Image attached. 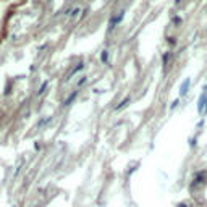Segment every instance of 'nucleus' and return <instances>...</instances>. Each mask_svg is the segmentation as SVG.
<instances>
[{
  "label": "nucleus",
  "mask_w": 207,
  "mask_h": 207,
  "mask_svg": "<svg viewBox=\"0 0 207 207\" xmlns=\"http://www.w3.org/2000/svg\"><path fill=\"white\" fill-rule=\"evenodd\" d=\"M125 18V11H118V15H113L112 18H110V23H109V31L115 29V26H118L121 23V19Z\"/></svg>",
  "instance_id": "f257e3e1"
},
{
  "label": "nucleus",
  "mask_w": 207,
  "mask_h": 207,
  "mask_svg": "<svg viewBox=\"0 0 207 207\" xmlns=\"http://www.w3.org/2000/svg\"><path fill=\"white\" fill-rule=\"evenodd\" d=\"M204 178H206V172H199V173L194 175V178H193V188H194V186L202 185V183H204Z\"/></svg>",
  "instance_id": "f03ea898"
},
{
  "label": "nucleus",
  "mask_w": 207,
  "mask_h": 207,
  "mask_svg": "<svg viewBox=\"0 0 207 207\" xmlns=\"http://www.w3.org/2000/svg\"><path fill=\"white\" fill-rule=\"evenodd\" d=\"M189 84H191V81H189V78H186L185 81L181 83V86H180V95H186L188 94V89H189Z\"/></svg>",
  "instance_id": "7ed1b4c3"
},
{
  "label": "nucleus",
  "mask_w": 207,
  "mask_h": 207,
  "mask_svg": "<svg viewBox=\"0 0 207 207\" xmlns=\"http://www.w3.org/2000/svg\"><path fill=\"white\" fill-rule=\"evenodd\" d=\"M130 101H131L130 97H125V99H123V101L120 102V105H117V107H115V110H117V112H120V110H123V109H125V107L130 104Z\"/></svg>",
  "instance_id": "20e7f679"
},
{
  "label": "nucleus",
  "mask_w": 207,
  "mask_h": 207,
  "mask_svg": "<svg viewBox=\"0 0 207 207\" xmlns=\"http://www.w3.org/2000/svg\"><path fill=\"white\" fill-rule=\"evenodd\" d=\"M83 68H84V65H83V63H79V65H78V66H74V68H73V71H71V73L68 74V78H66V79H70V78H73V76H74V74H76V73H78V71H81Z\"/></svg>",
  "instance_id": "39448f33"
},
{
  "label": "nucleus",
  "mask_w": 207,
  "mask_h": 207,
  "mask_svg": "<svg viewBox=\"0 0 207 207\" xmlns=\"http://www.w3.org/2000/svg\"><path fill=\"white\" fill-rule=\"evenodd\" d=\"M101 60L104 63H107V60H109V52H107V50H104L102 54H101Z\"/></svg>",
  "instance_id": "423d86ee"
},
{
  "label": "nucleus",
  "mask_w": 207,
  "mask_h": 207,
  "mask_svg": "<svg viewBox=\"0 0 207 207\" xmlns=\"http://www.w3.org/2000/svg\"><path fill=\"white\" fill-rule=\"evenodd\" d=\"M170 57H172V54H170V52H167V54L164 55V65H167V62L170 60Z\"/></svg>",
  "instance_id": "0eeeda50"
},
{
  "label": "nucleus",
  "mask_w": 207,
  "mask_h": 207,
  "mask_svg": "<svg viewBox=\"0 0 207 207\" xmlns=\"http://www.w3.org/2000/svg\"><path fill=\"white\" fill-rule=\"evenodd\" d=\"M173 23H175V25H180V23H181V18H180V16L173 18Z\"/></svg>",
  "instance_id": "6e6552de"
},
{
  "label": "nucleus",
  "mask_w": 207,
  "mask_h": 207,
  "mask_svg": "<svg viewBox=\"0 0 207 207\" xmlns=\"http://www.w3.org/2000/svg\"><path fill=\"white\" fill-rule=\"evenodd\" d=\"M168 42L172 44V45H175V44H176V41H175V37H168Z\"/></svg>",
  "instance_id": "1a4fd4ad"
},
{
  "label": "nucleus",
  "mask_w": 207,
  "mask_h": 207,
  "mask_svg": "<svg viewBox=\"0 0 207 207\" xmlns=\"http://www.w3.org/2000/svg\"><path fill=\"white\" fill-rule=\"evenodd\" d=\"M84 83H86V78H81V81L78 83V87H79V86H83V84H84Z\"/></svg>",
  "instance_id": "9d476101"
},
{
  "label": "nucleus",
  "mask_w": 207,
  "mask_h": 207,
  "mask_svg": "<svg viewBox=\"0 0 207 207\" xmlns=\"http://www.w3.org/2000/svg\"><path fill=\"white\" fill-rule=\"evenodd\" d=\"M178 207H188V204H186V202H183V204H180Z\"/></svg>",
  "instance_id": "9b49d317"
}]
</instances>
